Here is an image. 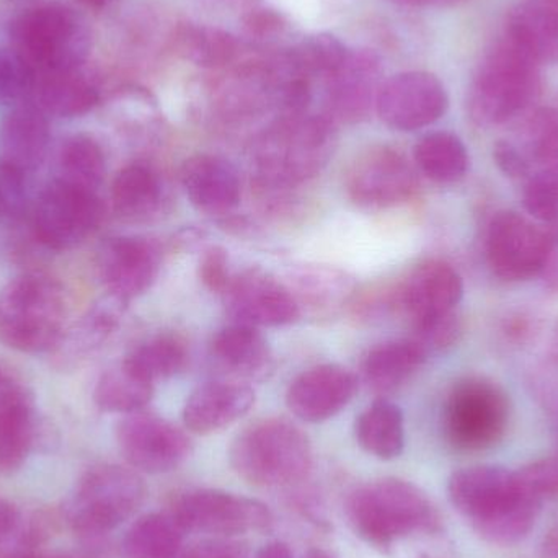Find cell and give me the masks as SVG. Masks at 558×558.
Here are the masks:
<instances>
[{
	"mask_svg": "<svg viewBox=\"0 0 558 558\" xmlns=\"http://www.w3.org/2000/svg\"><path fill=\"white\" fill-rule=\"evenodd\" d=\"M448 495L482 539L501 547L526 539L543 507V501L523 487L517 472L495 465L456 471L449 478Z\"/></svg>",
	"mask_w": 558,
	"mask_h": 558,
	"instance_id": "obj_1",
	"label": "cell"
},
{
	"mask_svg": "<svg viewBox=\"0 0 558 558\" xmlns=\"http://www.w3.org/2000/svg\"><path fill=\"white\" fill-rule=\"evenodd\" d=\"M333 147L335 131L327 118L307 113L281 117L255 141V182L265 193L284 195L315 179Z\"/></svg>",
	"mask_w": 558,
	"mask_h": 558,
	"instance_id": "obj_2",
	"label": "cell"
},
{
	"mask_svg": "<svg viewBox=\"0 0 558 558\" xmlns=\"http://www.w3.org/2000/svg\"><path fill=\"white\" fill-rule=\"evenodd\" d=\"M344 514L357 537L380 549L413 534L441 530V517L428 495L402 478H379L354 488L344 501Z\"/></svg>",
	"mask_w": 558,
	"mask_h": 558,
	"instance_id": "obj_3",
	"label": "cell"
},
{
	"mask_svg": "<svg viewBox=\"0 0 558 558\" xmlns=\"http://www.w3.org/2000/svg\"><path fill=\"white\" fill-rule=\"evenodd\" d=\"M229 461L235 474L254 487H289L304 481L311 472L312 446L294 423L260 420L239 433Z\"/></svg>",
	"mask_w": 558,
	"mask_h": 558,
	"instance_id": "obj_4",
	"label": "cell"
},
{
	"mask_svg": "<svg viewBox=\"0 0 558 558\" xmlns=\"http://www.w3.org/2000/svg\"><path fill=\"white\" fill-rule=\"evenodd\" d=\"M64 315L62 288L51 277L20 275L0 289V341L20 353L54 350Z\"/></svg>",
	"mask_w": 558,
	"mask_h": 558,
	"instance_id": "obj_5",
	"label": "cell"
},
{
	"mask_svg": "<svg viewBox=\"0 0 558 558\" xmlns=\"http://www.w3.org/2000/svg\"><path fill=\"white\" fill-rule=\"evenodd\" d=\"M539 65L510 39L485 54L469 90V113L481 126H498L531 107L539 94Z\"/></svg>",
	"mask_w": 558,
	"mask_h": 558,
	"instance_id": "obj_6",
	"label": "cell"
},
{
	"mask_svg": "<svg viewBox=\"0 0 558 558\" xmlns=\"http://www.w3.org/2000/svg\"><path fill=\"white\" fill-rule=\"evenodd\" d=\"M10 48L35 71H77L90 52L84 20L61 3L26 10L10 26Z\"/></svg>",
	"mask_w": 558,
	"mask_h": 558,
	"instance_id": "obj_7",
	"label": "cell"
},
{
	"mask_svg": "<svg viewBox=\"0 0 558 558\" xmlns=\"http://www.w3.org/2000/svg\"><path fill=\"white\" fill-rule=\"evenodd\" d=\"M146 498L140 472L118 464L88 469L68 508V523L81 539L107 537L133 518Z\"/></svg>",
	"mask_w": 558,
	"mask_h": 558,
	"instance_id": "obj_8",
	"label": "cell"
},
{
	"mask_svg": "<svg viewBox=\"0 0 558 558\" xmlns=\"http://www.w3.org/2000/svg\"><path fill=\"white\" fill-rule=\"evenodd\" d=\"M510 422L507 393L487 377L471 376L454 384L445 410L446 438L459 451H484L504 438Z\"/></svg>",
	"mask_w": 558,
	"mask_h": 558,
	"instance_id": "obj_9",
	"label": "cell"
},
{
	"mask_svg": "<svg viewBox=\"0 0 558 558\" xmlns=\"http://www.w3.org/2000/svg\"><path fill=\"white\" fill-rule=\"evenodd\" d=\"M169 513L185 533L213 537L264 533L274 526V514L267 505L215 488H196L179 494L173 498Z\"/></svg>",
	"mask_w": 558,
	"mask_h": 558,
	"instance_id": "obj_10",
	"label": "cell"
},
{
	"mask_svg": "<svg viewBox=\"0 0 558 558\" xmlns=\"http://www.w3.org/2000/svg\"><path fill=\"white\" fill-rule=\"evenodd\" d=\"M104 219L97 193L52 180L35 205L33 232L49 251L62 252L87 241Z\"/></svg>",
	"mask_w": 558,
	"mask_h": 558,
	"instance_id": "obj_11",
	"label": "cell"
},
{
	"mask_svg": "<svg viewBox=\"0 0 558 558\" xmlns=\"http://www.w3.org/2000/svg\"><path fill=\"white\" fill-rule=\"evenodd\" d=\"M344 186L354 205L379 211L413 198L418 179L400 150L379 146L367 149L351 163Z\"/></svg>",
	"mask_w": 558,
	"mask_h": 558,
	"instance_id": "obj_12",
	"label": "cell"
},
{
	"mask_svg": "<svg viewBox=\"0 0 558 558\" xmlns=\"http://www.w3.org/2000/svg\"><path fill=\"white\" fill-rule=\"evenodd\" d=\"M554 247L546 229L518 213H497L488 226V265L505 281L539 277Z\"/></svg>",
	"mask_w": 558,
	"mask_h": 558,
	"instance_id": "obj_13",
	"label": "cell"
},
{
	"mask_svg": "<svg viewBox=\"0 0 558 558\" xmlns=\"http://www.w3.org/2000/svg\"><path fill=\"white\" fill-rule=\"evenodd\" d=\"M117 442L130 468L144 474L173 471L192 452V442L183 429L162 416L146 412L130 413L120 420Z\"/></svg>",
	"mask_w": 558,
	"mask_h": 558,
	"instance_id": "obj_14",
	"label": "cell"
},
{
	"mask_svg": "<svg viewBox=\"0 0 558 558\" xmlns=\"http://www.w3.org/2000/svg\"><path fill=\"white\" fill-rule=\"evenodd\" d=\"M445 85L429 72L412 71L384 82L376 110L387 126L416 131L436 123L448 110Z\"/></svg>",
	"mask_w": 558,
	"mask_h": 558,
	"instance_id": "obj_15",
	"label": "cell"
},
{
	"mask_svg": "<svg viewBox=\"0 0 558 558\" xmlns=\"http://www.w3.org/2000/svg\"><path fill=\"white\" fill-rule=\"evenodd\" d=\"M222 295L238 324L282 327L301 317V305L289 286L262 270L234 275Z\"/></svg>",
	"mask_w": 558,
	"mask_h": 558,
	"instance_id": "obj_16",
	"label": "cell"
},
{
	"mask_svg": "<svg viewBox=\"0 0 558 558\" xmlns=\"http://www.w3.org/2000/svg\"><path fill=\"white\" fill-rule=\"evenodd\" d=\"M159 245L140 235L108 239L98 255V270L108 294L130 302L149 291L159 277Z\"/></svg>",
	"mask_w": 558,
	"mask_h": 558,
	"instance_id": "obj_17",
	"label": "cell"
},
{
	"mask_svg": "<svg viewBox=\"0 0 558 558\" xmlns=\"http://www.w3.org/2000/svg\"><path fill=\"white\" fill-rule=\"evenodd\" d=\"M356 387V377L347 367L320 364L292 380L286 403L302 422L320 423L338 415L353 399Z\"/></svg>",
	"mask_w": 558,
	"mask_h": 558,
	"instance_id": "obj_18",
	"label": "cell"
},
{
	"mask_svg": "<svg viewBox=\"0 0 558 558\" xmlns=\"http://www.w3.org/2000/svg\"><path fill=\"white\" fill-rule=\"evenodd\" d=\"M383 68L374 52L348 51L343 64L328 75L327 101L330 113L347 123H356L376 107L383 87Z\"/></svg>",
	"mask_w": 558,
	"mask_h": 558,
	"instance_id": "obj_19",
	"label": "cell"
},
{
	"mask_svg": "<svg viewBox=\"0 0 558 558\" xmlns=\"http://www.w3.org/2000/svg\"><path fill=\"white\" fill-rule=\"evenodd\" d=\"M180 175L190 202L205 215L228 216L241 203V177L225 157L196 154L183 163Z\"/></svg>",
	"mask_w": 558,
	"mask_h": 558,
	"instance_id": "obj_20",
	"label": "cell"
},
{
	"mask_svg": "<svg viewBox=\"0 0 558 558\" xmlns=\"http://www.w3.org/2000/svg\"><path fill=\"white\" fill-rule=\"evenodd\" d=\"M464 295L461 275L445 262L416 265L400 288L399 299L413 324L451 314Z\"/></svg>",
	"mask_w": 558,
	"mask_h": 558,
	"instance_id": "obj_21",
	"label": "cell"
},
{
	"mask_svg": "<svg viewBox=\"0 0 558 558\" xmlns=\"http://www.w3.org/2000/svg\"><path fill=\"white\" fill-rule=\"evenodd\" d=\"M255 392L238 380H216L198 387L186 400L183 422L198 435L221 432L251 412Z\"/></svg>",
	"mask_w": 558,
	"mask_h": 558,
	"instance_id": "obj_22",
	"label": "cell"
},
{
	"mask_svg": "<svg viewBox=\"0 0 558 558\" xmlns=\"http://www.w3.org/2000/svg\"><path fill=\"white\" fill-rule=\"evenodd\" d=\"M216 366L238 383L265 380L274 373V353L267 338L251 325H228L211 341Z\"/></svg>",
	"mask_w": 558,
	"mask_h": 558,
	"instance_id": "obj_23",
	"label": "cell"
},
{
	"mask_svg": "<svg viewBox=\"0 0 558 558\" xmlns=\"http://www.w3.org/2000/svg\"><path fill=\"white\" fill-rule=\"evenodd\" d=\"M505 38L539 64L558 62V0L518 3L507 20Z\"/></svg>",
	"mask_w": 558,
	"mask_h": 558,
	"instance_id": "obj_24",
	"label": "cell"
},
{
	"mask_svg": "<svg viewBox=\"0 0 558 558\" xmlns=\"http://www.w3.org/2000/svg\"><path fill=\"white\" fill-rule=\"evenodd\" d=\"M48 114L35 105L13 108L0 121V159L22 172L38 169L49 149Z\"/></svg>",
	"mask_w": 558,
	"mask_h": 558,
	"instance_id": "obj_25",
	"label": "cell"
},
{
	"mask_svg": "<svg viewBox=\"0 0 558 558\" xmlns=\"http://www.w3.org/2000/svg\"><path fill=\"white\" fill-rule=\"evenodd\" d=\"M33 409L25 390L0 371V472L16 471L33 445Z\"/></svg>",
	"mask_w": 558,
	"mask_h": 558,
	"instance_id": "obj_26",
	"label": "cell"
},
{
	"mask_svg": "<svg viewBox=\"0 0 558 558\" xmlns=\"http://www.w3.org/2000/svg\"><path fill=\"white\" fill-rule=\"evenodd\" d=\"M126 305L128 302L108 294L88 308L68 330L62 331L52 350L62 366H71V363L84 360L98 350L117 330Z\"/></svg>",
	"mask_w": 558,
	"mask_h": 558,
	"instance_id": "obj_27",
	"label": "cell"
},
{
	"mask_svg": "<svg viewBox=\"0 0 558 558\" xmlns=\"http://www.w3.org/2000/svg\"><path fill=\"white\" fill-rule=\"evenodd\" d=\"M32 97L43 113L75 118L94 110L100 100L97 87L77 71H52L36 74Z\"/></svg>",
	"mask_w": 558,
	"mask_h": 558,
	"instance_id": "obj_28",
	"label": "cell"
},
{
	"mask_svg": "<svg viewBox=\"0 0 558 558\" xmlns=\"http://www.w3.org/2000/svg\"><path fill=\"white\" fill-rule=\"evenodd\" d=\"M428 353L415 340H392L377 344L364 357L363 376L374 392L399 389L425 363Z\"/></svg>",
	"mask_w": 558,
	"mask_h": 558,
	"instance_id": "obj_29",
	"label": "cell"
},
{
	"mask_svg": "<svg viewBox=\"0 0 558 558\" xmlns=\"http://www.w3.org/2000/svg\"><path fill=\"white\" fill-rule=\"evenodd\" d=\"M114 211L130 221H143L159 211L163 185L156 172L144 163H131L114 177L111 185Z\"/></svg>",
	"mask_w": 558,
	"mask_h": 558,
	"instance_id": "obj_30",
	"label": "cell"
},
{
	"mask_svg": "<svg viewBox=\"0 0 558 558\" xmlns=\"http://www.w3.org/2000/svg\"><path fill=\"white\" fill-rule=\"evenodd\" d=\"M354 435L367 454L383 461L399 458L405 448L402 410L389 400H376L357 416Z\"/></svg>",
	"mask_w": 558,
	"mask_h": 558,
	"instance_id": "obj_31",
	"label": "cell"
},
{
	"mask_svg": "<svg viewBox=\"0 0 558 558\" xmlns=\"http://www.w3.org/2000/svg\"><path fill=\"white\" fill-rule=\"evenodd\" d=\"M185 534L169 511L144 514L124 534L121 553L124 558H179Z\"/></svg>",
	"mask_w": 558,
	"mask_h": 558,
	"instance_id": "obj_32",
	"label": "cell"
},
{
	"mask_svg": "<svg viewBox=\"0 0 558 558\" xmlns=\"http://www.w3.org/2000/svg\"><path fill=\"white\" fill-rule=\"evenodd\" d=\"M154 396V384L147 380L130 361L124 360L108 367L94 390V400L101 412H141Z\"/></svg>",
	"mask_w": 558,
	"mask_h": 558,
	"instance_id": "obj_33",
	"label": "cell"
},
{
	"mask_svg": "<svg viewBox=\"0 0 558 558\" xmlns=\"http://www.w3.org/2000/svg\"><path fill=\"white\" fill-rule=\"evenodd\" d=\"M59 182L97 193L107 173L104 149L94 137L74 134L59 147L56 159Z\"/></svg>",
	"mask_w": 558,
	"mask_h": 558,
	"instance_id": "obj_34",
	"label": "cell"
},
{
	"mask_svg": "<svg viewBox=\"0 0 558 558\" xmlns=\"http://www.w3.org/2000/svg\"><path fill=\"white\" fill-rule=\"evenodd\" d=\"M292 294L299 305L312 311L333 312L350 301L354 281L350 275L328 267H302L292 275Z\"/></svg>",
	"mask_w": 558,
	"mask_h": 558,
	"instance_id": "obj_35",
	"label": "cell"
},
{
	"mask_svg": "<svg viewBox=\"0 0 558 558\" xmlns=\"http://www.w3.org/2000/svg\"><path fill=\"white\" fill-rule=\"evenodd\" d=\"M415 163L433 182L454 183L468 172L469 154L464 143L448 131L426 134L416 143Z\"/></svg>",
	"mask_w": 558,
	"mask_h": 558,
	"instance_id": "obj_36",
	"label": "cell"
},
{
	"mask_svg": "<svg viewBox=\"0 0 558 558\" xmlns=\"http://www.w3.org/2000/svg\"><path fill=\"white\" fill-rule=\"evenodd\" d=\"M175 49L199 68L219 69L238 58L239 43L225 29L183 23L175 32Z\"/></svg>",
	"mask_w": 558,
	"mask_h": 558,
	"instance_id": "obj_37",
	"label": "cell"
},
{
	"mask_svg": "<svg viewBox=\"0 0 558 558\" xmlns=\"http://www.w3.org/2000/svg\"><path fill=\"white\" fill-rule=\"evenodd\" d=\"M126 360L156 386L185 369L189 350L173 335H157L141 343Z\"/></svg>",
	"mask_w": 558,
	"mask_h": 558,
	"instance_id": "obj_38",
	"label": "cell"
},
{
	"mask_svg": "<svg viewBox=\"0 0 558 558\" xmlns=\"http://www.w3.org/2000/svg\"><path fill=\"white\" fill-rule=\"evenodd\" d=\"M520 150L530 163L531 173L558 169V111L539 110L527 120Z\"/></svg>",
	"mask_w": 558,
	"mask_h": 558,
	"instance_id": "obj_39",
	"label": "cell"
},
{
	"mask_svg": "<svg viewBox=\"0 0 558 558\" xmlns=\"http://www.w3.org/2000/svg\"><path fill=\"white\" fill-rule=\"evenodd\" d=\"M347 56L348 49L337 36L318 33V35L302 39L294 49L286 54V58L307 77L317 74L328 77L343 64Z\"/></svg>",
	"mask_w": 558,
	"mask_h": 558,
	"instance_id": "obj_40",
	"label": "cell"
},
{
	"mask_svg": "<svg viewBox=\"0 0 558 558\" xmlns=\"http://www.w3.org/2000/svg\"><path fill=\"white\" fill-rule=\"evenodd\" d=\"M523 203L526 211L546 226L550 241L558 245V169L531 173L524 186Z\"/></svg>",
	"mask_w": 558,
	"mask_h": 558,
	"instance_id": "obj_41",
	"label": "cell"
},
{
	"mask_svg": "<svg viewBox=\"0 0 558 558\" xmlns=\"http://www.w3.org/2000/svg\"><path fill=\"white\" fill-rule=\"evenodd\" d=\"M35 71L12 48L0 49V107H10L29 97Z\"/></svg>",
	"mask_w": 558,
	"mask_h": 558,
	"instance_id": "obj_42",
	"label": "cell"
},
{
	"mask_svg": "<svg viewBox=\"0 0 558 558\" xmlns=\"http://www.w3.org/2000/svg\"><path fill=\"white\" fill-rule=\"evenodd\" d=\"M415 337L413 340L426 351H445L458 341L461 335V324H459L458 315L451 314L439 315V317L426 318V320L416 322Z\"/></svg>",
	"mask_w": 558,
	"mask_h": 558,
	"instance_id": "obj_43",
	"label": "cell"
},
{
	"mask_svg": "<svg viewBox=\"0 0 558 558\" xmlns=\"http://www.w3.org/2000/svg\"><path fill=\"white\" fill-rule=\"evenodd\" d=\"M25 172L0 159V219L15 221L26 208Z\"/></svg>",
	"mask_w": 558,
	"mask_h": 558,
	"instance_id": "obj_44",
	"label": "cell"
},
{
	"mask_svg": "<svg viewBox=\"0 0 558 558\" xmlns=\"http://www.w3.org/2000/svg\"><path fill=\"white\" fill-rule=\"evenodd\" d=\"M199 278L209 291L222 294L228 289L234 274H231L229 255L225 248L211 247L203 254L199 260Z\"/></svg>",
	"mask_w": 558,
	"mask_h": 558,
	"instance_id": "obj_45",
	"label": "cell"
},
{
	"mask_svg": "<svg viewBox=\"0 0 558 558\" xmlns=\"http://www.w3.org/2000/svg\"><path fill=\"white\" fill-rule=\"evenodd\" d=\"M179 558H248V546L235 537H209L190 544Z\"/></svg>",
	"mask_w": 558,
	"mask_h": 558,
	"instance_id": "obj_46",
	"label": "cell"
},
{
	"mask_svg": "<svg viewBox=\"0 0 558 558\" xmlns=\"http://www.w3.org/2000/svg\"><path fill=\"white\" fill-rule=\"evenodd\" d=\"M494 159L498 169L511 179H527L531 175V167L526 157L523 156L520 147L510 141H498L495 144Z\"/></svg>",
	"mask_w": 558,
	"mask_h": 558,
	"instance_id": "obj_47",
	"label": "cell"
},
{
	"mask_svg": "<svg viewBox=\"0 0 558 558\" xmlns=\"http://www.w3.org/2000/svg\"><path fill=\"white\" fill-rule=\"evenodd\" d=\"M20 513L5 498L0 497V547L12 543L13 537L20 534Z\"/></svg>",
	"mask_w": 558,
	"mask_h": 558,
	"instance_id": "obj_48",
	"label": "cell"
},
{
	"mask_svg": "<svg viewBox=\"0 0 558 558\" xmlns=\"http://www.w3.org/2000/svg\"><path fill=\"white\" fill-rule=\"evenodd\" d=\"M245 25L255 35H270L282 26V19L274 10H254L245 20Z\"/></svg>",
	"mask_w": 558,
	"mask_h": 558,
	"instance_id": "obj_49",
	"label": "cell"
},
{
	"mask_svg": "<svg viewBox=\"0 0 558 558\" xmlns=\"http://www.w3.org/2000/svg\"><path fill=\"white\" fill-rule=\"evenodd\" d=\"M539 277L544 279L546 289L558 294V245L550 251Z\"/></svg>",
	"mask_w": 558,
	"mask_h": 558,
	"instance_id": "obj_50",
	"label": "cell"
},
{
	"mask_svg": "<svg viewBox=\"0 0 558 558\" xmlns=\"http://www.w3.org/2000/svg\"><path fill=\"white\" fill-rule=\"evenodd\" d=\"M254 558H292V553L288 544L274 541V543L265 544Z\"/></svg>",
	"mask_w": 558,
	"mask_h": 558,
	"instance_id": "obj_51",
	"label": "cell"
},
{
	"mask_svg": "<svg viewBox=\"0 0 558 558\" xmlns=\"http://www.w3.org/2000/svg\"><path fill=\"white\" fill-rule=\"evenodd\" d=\"M5 558H75V556L74 554L68 556V554L38 553V550L29 549L10 554V556H7Z\"/></svg>",
	"mask_w": 558,
	"mask_h": 558,
	"instance_id": "obj_52",
	"label": "cell"
},
{
	"mask_svg": "<svg viewBox=\"0 0 558 558\" xmlns=\"http://www.w3.org/2000/svg\"><path fill=\"white\" fill-rule=\"evenodd\" d=\"M402 5L422 7V5H456L464 0H393Z\"/></svg>",
	"mask_w": 558,
	"mask_h": 558,
	"instance_id": "obj_53",
	"label": "cell"
},
{
	"mask_svg": "<svg viewBox=\"0 0 558 558\" xmlns=\"http://www.w3.org/2000/svg\"><path fill=\"white\" fill-rule=\"evenodd\" d=\"M549 361L558 369V318L553 328V335L549 340Z\"/></svg>",
	"mask_w": 558,
	"mask_h": 558,
	"instance_id": "obj_54",
	"label": "cell"
},
{
	"mask_svg": "<svg viewBox=\"0 0 558 558\" xmlns=\"http://www.w3.org/2000/svg\"><path fill=\"white\" fill-rule=\"evenodd\" d=\"M82 5L88 7V9H104L111 0H78Z\"/></svg>",
	"mask_w": 558,
	"mask_h": 558,
	"instance_id": "obj_55",
	"label": "cell"
},
{
	"mask_svg": "<svg viewBox=\"0 0 558 558\" xmlns=\"http://www.w3.org/2000/svg\"><path fill=\"white\" fill-rule=\"evenodd\" d=\"M304 558H333L328 556L327 553H324L322 549H308L307 553L304 554Z\"/></svg>",
	"mask_w": 558,
	"mask_h": 558,
	"instance_id": "obj_56",
	"label": "cell"
}]
</instances>
